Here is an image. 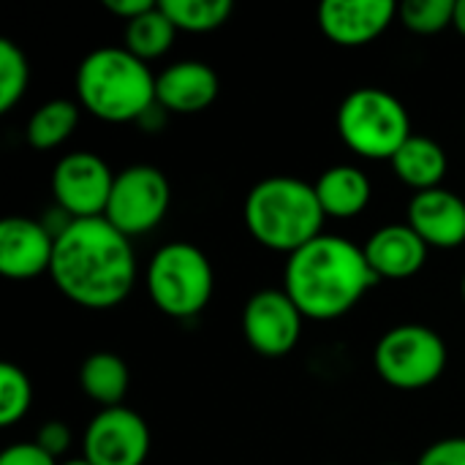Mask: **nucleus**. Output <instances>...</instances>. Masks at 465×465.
<instances>
[{
    "instance_id": "f257e3e1",
    "label": "nucleus",
    "mask_w": 465,
    "mask_h": 465,
    "mask_svg": "<svg viewBox=\"0 0 465 465\" xmlns=\"http://www.w3.org/2000/svg\"><path fill=\"white\" fill-rule=\"evenodd\" d=\"M49 275L60 294L90 311L120 305L136 281L131 237L101 218H76L54 237Z\"/></svg>"
},
{
    "instance_id": "f03ea898",
    "label": "nucleus",
    "mask_w": 465,
    "mask_h": 465,
    "mask_svg": "<svg viewBox=\"0 0 465 465\" xmlns=\"http://www.w3.org/2000/svg\"><path fill=\"white\" fill-rule=\"evenodd\" d=\"M379 283L365 251L346 237L319 234L286 262L283 292L305 319L330 322L349 313Z\"/></svg>"
},
{
    "instance_id": "7ed1b4c3",
    "label": "nucleus",
    "mask_w": 465,
    "mask_h": 465,
    "mask_svg": "<svg viewBox=\"0 0 465 465\" xmlns=\"http://www.w3.org/2000/svg\"><path fill=\"white\" fill-rule=\"evenodd\" d=\"M79 104L106 123L142 120L155 101V76L125 46L93 49L76 68Z\"/></svg>"
},
{
    "instance_id": "20e7f679",
    "label": "nucleus",
    "mask_w": 465,
    "mask_h": 465,
    "mask_svg": "<svg viewBox=\"0 0 465 465\" xmlns=\"http://www.w3.org/2000/svg\"><path fill=\"white\" fill-rule=\"evenodd\" d=\"M316 188L300 177H264L245 196V226L253 240L278 253H294L316 240L324 223Z\"/></svg>"
},
{
    "instance_id": "39448f33",
    "label": "nucleus",
    "mask_w": 465,
    "mask_h": 465,
    "mask_svg": "<svg viewBox=\"0 0 465 465\" xmlns=\"http://www.w3.org/2000/svg\"><path fill=\"white\" fill-rule=\"evenodd\" d=\"M338 134L357 155L392 161L411 136V117L392 93L381 87H357L338 106Z\"/></svg>"
},
{
    "instance_id": "423d86ee",
    "label": "nucleus",
    "mask_w": 465,
    "mask_h": 465,
    "mask_svg": "<svg viewBox=\"0 0 465 465\" xmlns=\"http://www.w3.org/2000/svg\"><path fill=\"white\" fill-rule=\"evenodd\" d=\"M213 264L191 242H169L155 251L147 267V292L155 308L172 319L199 316L213 297Z\"/></svg>"
},
{
    "instance_id": "0eeeda50",
    "label": "nucleus",
    "mask_w": 465,
    "mask_h": 465,
    "mask_svg": "<svg viewBox=\"0 0 465 465\" xmlns=\"http://www.w3.org/2000/svg\"><path fill=\"white\" fill-rule=\"evenodd\" d=\"M373 362L390 387L422 390L441 379L447 368V343L425 324H401L381 335Z\"/></svg>"
},
{
    "instance_id": "6e6552de",
    "label": "nucleus",
    "mask_w": 465,
    "mask_h": 465,
    "mask_svg": "<svg viewBox=\"0 0 465 465\" xmlns=\"http://www.w3.org/2000/svg\"><path fill=\"white\" fill-rule=\"evenodd\" d=\"M172 188L161 169L150 163H134L114 174L112 196L104 218L125 237L153 232L169 213Z\"/></svg>"
},
{
    "instance_id": "1a4fd4ad",
    "label": "nucleus",
    "mask_w": 465,
    "mask_h": 465,
    "mask_svg": "<svg viewBox=\"0 0 465 465\" xmlns=\"http://www.w3.org/2000/svg\"><path fill=\"white\" fill-rule=\"evenodd\" d=\"M114 185V172L95 153H68L54 163L52 193L57 210L76 218H101Z\"/></svg>"
},
{
    "instance_id": "9d476101",
    "label": "nucleus",
    "mask_w": 465,
    "mask_h": 465,
    "mask_svg": "<svg viewBox=\"0 0 465 465\" xmlns=\"http://www.w3.org/2000/svg\"><path fill=\"white\" fill-rule=\"evenodd\" d=\"M82 450L90 465H142L150 455V428L134 409H104L90 420Z\"/></svg>"
},
{
    "instance_id": "9b49d317",
    "label": "nucleus",
    "mask_w": 465,
    "mask_h": 465,
    "mask_svg": "<svg viewBox=\"0 0 465 465\" xmlns=\"http://www.w3.org/2000/svg\"><path fill=\"white\" fill-rule=\"evenodd\" d=\"M302 313L283 289L256 292L242 311V332L248 346L262 357H286L302 335Z\"/></svg>"
},
{
    "instance_id": "f8f14e48",
    "label": "nucleus",
    "mask_w": 465,
    "mask_h": 465,
    "mask_svg": "<svg viewBox=\"0 0 465 465\" xmlns=\"http://www.w3.org/2000/svg\"><path fill=\"white\" fill-rule=\"evenodd\" d=\"M54 256V234L46 223L11 215L0 223V272L14 281H27L49 272Z\"/></svg>"
},
{
    "instance_id": "ddd939ff",
    "label": "nucleus",
    "mask_w": 465,
    "mask_h": 465,
    "mask_svg": "<svg viewBox=\"0 0 465 465\" xmlns=\"http://www.w3.org/2000/svg\"><path fill=\"white\" fill-rule=\"evenodd\" d=\"M398 5L392 0H324L319 5V27L338 46H362L379 38Z\"/></svg>"
},
{
    "instance_id": "4468645a",
    "label": "nucleus",
    "mask_w": 465,
    "mask_h": 465,
    "mask_svg": "<svg viewBox=\"0 0 465 465\" xmlns=\"http://www.w3.org/2000/svg\"><path fill=\"white\" fill-rule=\"evenodd\" d=\"M406 223L425 240L428 248H458L465 242V202L447 188L414 193Z\"/></svg>"
},
{
    "instance_id": "2eb2a0df",
    "label": "nucleus",
    "mask_w": 465,
    "mask_h": 465,
    "mask_svg": "<svg viewBox=\"0 0 465 465\" xmlns=\"http://www.w3.org/2000/svg\"><path fill=\"white\" fill-rule=\"evenodd\" d=\"M221 90L218 74L202 60H180L155 76V101L174 114L204 112Z\"/></svg>"
},
{
    "instance_id": "dca6fc26",
    "label": "nucleus",
    "mask_w": 465,
    "mask_h": 465,
    "mask_svg": "<svg viewBox=\"0 0 465 465\" xmlns=\"http://www.w3.org/2000/svg\"><path fill=\"white\" fill-rule=\"evenodd\" d=\"M362 251L379 281L381 278L403 281V278L417 275L425 267L430 248L409 223H390L373 232L368 242L362 245Z\"/></svg>"
},
{
    "instance_id": "f3484780",
    "label": "nucleus",
    "mask_w": 465,
    "mask_h": 465,
    "mask_svg": "<svg viewBox=\"0 0 465 465\" xmlns=\"http://www.w3.org/2000/svg\"><path fill=\"white\" fill-rule=\"evenodd\" d=\"M313 188H316L324 215H332V218L360 215L368 207L371 191H373L368 174L351 163H338V166L324 169L319 180L313 183Z\"/></svg>"
},
{
    "instance_id": "a211bd4d",
    "label": "nucleus",
    "mask_w": 465,
    "mask_h": 465,
    "mask_svg": "<svg viewBox=\"0 0 465 465\" xmlns=\"http://www.w3.org/2000/svg\"><path fill=\"white\" fill-rule=\"evenodd\" d=\"M447 166L450 161L444 147L436 139L420 134H411L392 158V169L401 177V183H406L417 193L441 188L447 177Z\"/></svg>"
},
{
    "instance_id": "6ab92c4d",
    "label": "nucleus",
    "mask_w": 465,
    "mask_h": 465,
    "mask_svg": "<svg viewBox=\"0 0 465 465\" xmlns=\"http://www.w3.org/2000/svg\"><path fill=\"white\" fill-rule=\"evenodd\" d=\"M128 384H131L128 365L112 351H95L79 368L82 392L104 409L120 406L128 392Z\"/></svg>"
},
{
    "instance_id": "aec40b11",
    "label": "nucleus",
    "mask_w": 465,
    "mask_h": 465,
    "mask_svg": "<svg viewBox=\"0 0 465 465\" xmlns=\"http://www.w3.org/2000/svg\"><path fill=\"white\" fill-rule=\"evenodd\" d=\"M79 125V106L65 98H52L41 104L27 120V142L35 150H52L63 144Z\"/></svg>"
},
{
    "instance_id": "412c9836",
    "label": "nucleus",
    "mask_w": 465,
    "mask_h": 465,
    "mask_svg": "<svg viewBox=\"0 0 465 465\" xmlns=\"http://www.w3.org/2000/svg\"><path fill=\"white\" fill-rule=\"evenodd\" d=\"M174 22L166 16V11L161 8V3L150 11H144L142 16L125 22V33H123V41H125V49L131 54H136L139 60H155L161 57L163 52H169L172 41H174Z\"/></svg>"
},
{
    "instance_id": "4be33fe9",
    "label": "nucleus",
    "mask_w": 465,
    "mask_h": 465,
    "mask_svg": "<svg viewBox=\"0 0 465 465\" xmlns=\"http://www.w3.org/2000/svg\"><path fill=\"white\" fill-rule=\"evenodd\" d=\"M161 8L174 22V27L185 33L218 30L232 14L229 0H161Z\"/></svg>"
},
{
    "instance_id": "5701e85b",
    "label": "nucleus",
    "mask_w": 465,
    "mask_h": 465,
    "mask_svg": "<svg viewBox=\"0 0 465 465\" xmlns=\"http://www.w3.org/2000/svg\"><path fill=\"white\" fill-rule=\"evenodd\" d=\"M33 403V387L27 373L19 365L3 362L0 365V425H16Z\"/></svg>"
},
{
    "instance_id": "b1692460",
    "label": "nucleus",
    "mask_w": 465,
    "mask_h": 465,
    "mask_svg": "<svg viewBox=\"0 0 465 465\" xmlns=\"http://www.w3.org/2000/svg\"><path fill=\"white\" fill-rule=\"evenodd\" d=\"M30 82V65L25 52L8 41L0 38V112H11L16 101L25 95Z\"/></svg>"
},
{
    "instance_id": "393cba45",
    "label": "nucleus",
    "mask_w": 465,
    "mask_h": 465,
    "mask_svg": "<svg viewBox=\"0 0 465 465\" xmlns=\"http://www.w3.org/2000/svg\"><path fill=\"white\" fill-rule=\"evenodd\" d=\"M398 16L406 30L433 35L452 25L455 0H406L403 5H398Z\"/></svg>"
},
{
    "instance_id": "a878e982",
    "label": "nucleus",
    "mask_w": 465,
    "mask_h": 465,
    "mask_svg": "<svg viewBox=\"0 0 465 465\" xmlns=\"http://www.w3.org/2000/svg\"><path fill=\"white\" fill-rule=\"evenodd\" d=\"M417 465H465V439L452 436L430 444Z\"/></svg>"
},
{
    "instance_id": "bb28decb",
    "label": "nucleus",
    "mask_w": 465,
    "mask_h": 465,
    "mask_svg": "<svg viewBox=\"0 0 465 465\" xmlns=\"http://www.w3.org/2000/svg\"><path fill=\"white\" fill-rule=\"evenodd\" d=\"M35 444H38L46 455H52V458L57 460V458L65 455V450L71 447V430H68L65 422H57V420L44 422V425L38 428V433H35Z\"/></svg>"
},
{
    "instance_id": "cd10ccee",
    "label": "nucleus",
    "mask_w": 465,
    "mask_h": 465,
    "mask_svg": "<svg viewBox=\"0 0 465 465\" xmlns=\"http://www.w3.org/2000/svg\"><path fill=\"white\" fill-rule=\"evenodd\" d=\"M0 465H57V460L46 455L35 441H25L5 447L0 455Z\"/></svg>"
},
{
    "instance_id": "c85d7f7f",
    "label": "nucleus",
    "mask_w": 465,
    "mask_h": 465,
    "mask_svg": "<svg viewBox=\"0 0 465 465\" xmlns=\"http://www.w3.org/2000/svg\"><path fill=\"white\" fill-rule=\"evenodd\" d=\"M155 5H158V3H153V0H104V8L112 11L114 16H123L125 22L142 16L144 11H150V8H155Z\"/></svg>"
},
{
    "instance_id": "c756f323",
    "label": "nucleus",
    "mask_w": 465,
    "mask_h": 465,
    "mask_svg": "<svg viewBox=\"0 0 465 465\" xmlns=\"http://www.w3.org/2000/svg\"><path fill=\"white\" fill-rule=\"evenodd\" d=\"M163 114H166V109L155 104V106H153V109H150V112H147V114L142 117V120H139V123H142V125H144L147 131H158V128L163 125Z\"/></svg>"
},
{
    "instance_id": "7c9ffc66",
    "label": "nucleus",
    "mask_w": 465,
    "mask_h": 465,
    "mask_svg": "<svg viewBox=\"0 0 465 465\" xmlns=\"http://www.w3.org/2000/svg\"><path fill=\"white\" fill-rule=\"evenodd\" d=\"M452 27L465 35V0H455V16H452Z\"/></svg>"
},
{
    "instance_id": "2f4dec72",
    "label": "nucleus",
    "mask_w": 465,
    "mask_h": 465,
    "mask_svg": "<svg viewBox=\"0 0 465 465\" xmlns=\"http://www.w3.org/2000/svg\"><path fill=\"white\" fill-rule=\"evenodd\" d=\"M63 465H90V463H87V460L82 458V460H65V463H63Z\"/></svg>"
},
{
    "instance_id": "473e14b6",
    "label": "nucleus",
    "mask_w": 465,
    "mask_h": 465,
    "mask_svg": "<svg viewBox=\"0 0 465 465\" xmlns=\"http://www.w3.org/2000/svg\"><path fill=\"white\" fill-rule=\"evenodd\" d=\"M463 300H465V278H463Z\"/></svg>"
},
{
    "instance_id": "72a5a7b5",
    "label": "nucleus",
    "mask_w": 465,
    "mask_h": 465,
    "mask_svg": "<svg viewBox=\"0 0 465 465\" xmlns=\"http://www.w3.org/2000/svg\"><path fill=\"white\" fill-rule=\"evenodd\" d=\"M392 465H398V463H392Z\"/></svg>"
}]
</instances>
